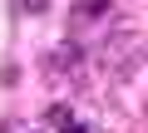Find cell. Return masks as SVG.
I'll return each mask as SVG.
<instances>
[{
    "mask_svg": "<svg viewBox=\"0 0 148 133\" xmlns=\"http://www.w3.org/2000/svg\"><path fill=\"white\" fill-rule=\"evenodd\" d=\"M59 133H89V128H84V123H69V128H59Z\"/></svg>",
    "mask_w": 148,
    "mask_h": 133,
    "instance_id": "cell-4",
    "label": "cell"
},
{
    "mask_svg": "<svg viewBox=\"0 0 148 133\" xmlns=\"http://www.w3.org/2000/svg\"><path fill=\"white\" fill-rule=\"evenodd\" d=\"M74 59H79V44H54V49L45 54V74H69Z\"/></svg>",
    "mask_w": 148,
    "mask_h": 133,
    "instance_id": "cell-1",
    "label": "cell"
},
{
    "mask_svg": "<svg viewBox=\"0 0 148 133\" xmlns=\"http://www.w3.org/2000/svg\"><path fill=\"white\" fill-rule=\"evenodd\" d=\"M104 10H109V0H79V5H74V15H69V20H74V25H84V20H99Z\"/></svg>",
    "mask_w": 148,
    "mask_h": 133,
    "instance_id": "cell-2",
    "label": "cell"
},
{
    "mask_svg": "<svg viewBox=\"0 0 148 133\" xmlns=\"http://www.w3.org/2000/svg\"><path fill=\"white\" fill-rule=\"evenodd\" d=\"M45 118H49V123H54V128H69V123H74V118H69V108H64V104H54V108H49V113H45Z\"/></svg>",
    "mask_w": 148,
    "mask_h": 133,
    "instance_id": "cell-3",
    "label": "cell"
}]
</instances>
